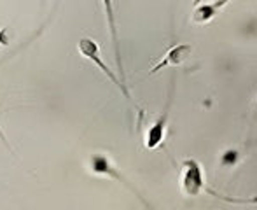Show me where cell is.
Returning <instances> with one entry per match:
<instances>
[{
	"mask_svg": "<svg viewBox=\"0 0 257 210\" xmlns=\"http://www.w3.org/2000/svg\"><path fill=\"white\" fill-rule=\"evenodd\" d=\"M42 28H44V27H41V28H39V30H37V34H35L34 37H30V39H28V41H25L23 44H20V48H18L16 51H13V53L6 54V56H4V58H0V67H2L4 63H7V61H9V60H11V58H13V56H16V54H18V51H21V49H23V48H27L28 44H32V42H34L35 39L39 37V34H41V32H42Z\"/></svg>",
	"mask_w": 257,
	"mask_h": 210,
	"instance_id": "obj_7",
	"label": "cell"
},
{
	"mask_svg": "<svg viewBox=\"0 0 257 210\" xmlns=\"http://www.w3.org/2000/svg\"><path fill=\"white\" fill-rule=\"evenodd\" d=\"M0 137H2V139H4V135H2V132H0ZM4 140H6V139H4Z\"/></svg>",
	"mask_w": 257,
	"mask_h": 210,
	"instance_id": "obj_8",
	"label": "cell"
},
{
	"mask_svg": "<svg viewBox=\"0 0 257 210\" xmlns=\"http://www.w3.org/2000/svg\"><path fill=\"white\" fill-rule=\"evenodd\" d=\"M88 168L91 170L95 175H103V177H110V179L117 180L119 184H122V186L126 187V189H130L133 194H135L137 198H139L140 201H142L144 205H146L147 208L149 207V203H147L146 200H144L142 193H140L139 189H137L135 186H133L132 182H130L128 179H126L124 175H122L121 172L117 170V166L114 165V163L110 161V158L107 156V154H102V153H96V154H91L88 159Z\"/></svg>",
	"mask_w": 257,
	"mask_h": 210,
	"instance_id": "obj_2",
	"label": "cell"
},
{
	"mask_svg": "<svg viewBox=\"0 0 257 210\" xmlns=\"http://www.w3.org/2000/svg\"><path fill=\"white\" fill-rule=\"evenodd\" d=\"M77 51L81 53V56H84L86 60H89L91 63H95L96 67H98L100 70H102L103 74L107 75V77L110 79V81L114 82V84L117 86L119 89H121L122 95H124L128 100H132V95H130V91H128V88H126V84H122L121 79H119L117 75H115L114 72L110 70V67H108V65L102 60L100 46H98V42H96L95 39H91V37H82L81 41L77 42Z\"/></svg>",
	"mask_w": 257,
	"mask_h": 210,
	"instance_id": "obj_3",
	"label": "cell"
},
{
	"mask_svg": "<svg viewBox=\"0 0 257 210\" xmlns=\"http://www.w3.org/2000/svg\"><path fill=\"white\" fill-rule=\"evenodd\" d=\"M172 96H173V88H170L168 93V100L166 105L163 109L161 116L149 126L146 133V147L147 149H158L163 146L165 142V133H166V125H168V118H170V107H172Z\"/></svg>",
	"mask_w": 257,
	"mask_h": 210,
	"instance_id": "obj_4",
	"label": "cell"
},
{
	"mask_svg": "<svg viewBox=\"0 0 257 210\" xmlns=\"http://www.w3.org/2000/svg\"><path fill=\"white\" fill-rule=\"evenodd\" d=\"M191 53H193V48H191V44H175V46H172L168 51L163 54L161 60H159L153 68H151L149 74L153 75V74H156V72L161 70V68L177 67V65L184 63V61H186L187 58L191 56Z\"/></svg>",
	"mask_w": 257,
	"mask_h": 210,
	"instance_id": "obj_5",
	"label": "cell"
},
{
	"mask_svg": "<svg viewBox=\"0 0 257 210\" xmlns=\"http://www.w3.org/2000/svg\"><path fill=\"white\" fill-rule=\"evenodd\" d=\"M226 6V2H212V4H198L193 11V21L196 23H208L217 16L222 7Z\"/></svg>",
	"mask_w": 257,
	"mask_h": 210,
	"instance_id": "obj_6",
	"label": "cell"
},
{
	"mask_svg": "<svg viewBox=\"0 0 257 210\" xmlns=\"http://www.w3.org/2000/svg\"><path fill=\"white\" fill-rule=\"evenodd\" d=\"M182 175H180V186H182V191L187 194V196H200V194H212L215 198H220V200H226L229 203H257V196L250 198V200H240V198H226L220 193H215L213 189H210L206 186V179H205V172L203 166L198 159L194 158H187L182 161Z\"/></svg>",
	"mask_w": 257,
	"mask_h": 210,
	"instance_id": "obj_1",
	"label": "cell"
}]
</instances>
